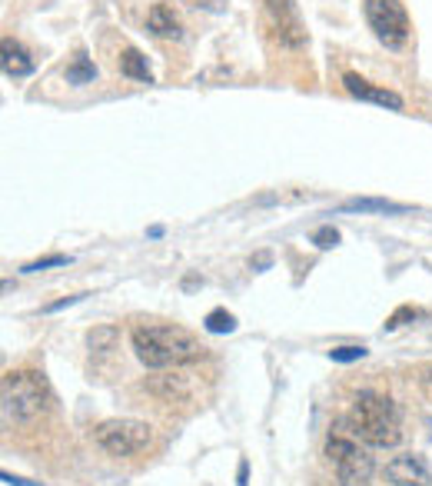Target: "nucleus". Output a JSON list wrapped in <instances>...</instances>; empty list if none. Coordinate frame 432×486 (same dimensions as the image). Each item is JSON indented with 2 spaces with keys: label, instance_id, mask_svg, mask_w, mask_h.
<instances>
[{
  "label": "nucleus",
  "instance_id": "4468645a",
  "mask_svg": "<svg viewBox=\"0 0 432 486\" xmlns=\"http://www.w3.org/2000/svg\"><path fill=\"white\" fill-rule=\"evenodd\" d=\"M120 70H123L127 77L140 80V84H150L153 80L150 67H147V57H143L137 47H127V50H123V57H120Z\"/></svg>",
  "mask_w": 432,
  "mask_h": 486
},
{
  "label": "nucleus",
  "instance_id": "7ed1b4c3",
  "mask_svg": "<svg viewBox=\"0 0 432 486\" xmlns=\"http://www.w3.org/2000/svg\"><path fill=\"white\" fill-rule=\"evenodd\" d=\"M50 390L37 370H11L0 383V403L7 423H33L47 410Z\"/></svg>",
  "mask_w": 432,
  "mask_h": 486
},
{
  "label": "nucleus",
  "instance_id": "1a4fd4ad",
  "mask_svg": "<svg viewBox=\"0 0 432 486\" xmlns=\"http://www.w3.org/2000/svg\"><path fill=\"white\" fill-rule=\"evenodd\" d=\"M343 87L353 94L356 100H366V104H379V107H389V111H402V97L392 94V90L373 87L369 80H363L359 74H343Z\"/></svg>",
  "mask_w": 432,
  "mask_h": 486
},
{
  "label": "nucleus",
  "instance_id": "f3484780",
  "mask_svg": "<svg viewBox=\"0 0 432 486\" xmlns=\"http://www.w3.org/2000/svg\"><path fill=\"white\" fill-rule=\"evenodd\" d=\"M203 327H206V333H233V330H237V317H233L230 310L216 307V310H210V313H206Z\"/></svg>",
  "mask_w": 432,
  "mask_h": 486
},
{
  "label": "nucleus",
  "instance_id": "39448f33",
  "mask_svg": "<svg viewBox=\"0 0 432 486\" xmlns=\"http://www.w3.org/2000/svg\"><path fill=\"white\" fill-rule=\"evenodd\" d=\"M94 440L110 456H133L150 446L153 430L143 420H104L94 430Z\"/></svg>",
  "mask_w": 432,
  "mask_h": 486
},
{
  "label": "nucleus",
  "instance_id": "20e7f679",
  "mask_svg": "<svg viewBox=\"0 0 432 486\" xmlns=\"http://www.w3.org/2000/svg\"><path fill=\"white\" fill-rule=\"evenodd\" d=\"M326 460L333 464V473L339 486H366L373 476V460L359 450L356 436L343 430H333L326 436Z\"/></svg>",
  "mask_w": 432,
  "mask_h": 486
},
{
  "label": "nucleus",
  "instance_id": "f03ea898",
  "mask_svg": "<svg viewBox=\"0 0 432 486\" xmlns=\"http://www.w3.org/2000/svg\"><path fill=\"white\" fill-rule=\"evenodd\" d=\"M349 427L353 436H359L369 446H396L402 440L400 410L389 397L376 390H359L349 407Z\"/></svg>",
  "mask_w": 432,
  "mask_h": 486
},
{
  "label": "nucleus",
  "instance_id": "dca6fc26",
  "mask_svg": "<svg viewBox=\"0 0 432 486\" xmlns=\"http://www.w3.org/2000/svg\"><path fill=\"white\" fill-rule=\"evenodd\" d=\"M94 80H97V67L80 50V54L74 57V64L67 67V84H76V87H80V84H94Z\"/></svg>",
  "mask_w": 432,
  "mask_h": 486
},
{
  "label": "nucleus",
  "instance_id": "6e6552de",
  "mask_svg": "<svg viewBox=\"0 0 432 486\" xmlns=\"http://www.w3.org/2000/svg\"><path fill=\"white\" fill-rule=\"evenodd\" d=\"M386 480L392 486H432V470L416 454L396 456L386 464Z\"/></svg>",
  "mask_w": 432,
  "mask_h": 486
},
{
  "label": "nucleus",
  "instance_id": "a878e982",
  "mask_svg": "<svg viewBox=\"0 0 432 486\" xmlns=\"http://www.w3.org/2000/svg\"><path fill=\"white\" fill-rule=\"evenodd\" d=\"M253 266H256V270H266V266H270V254H259L256 260H253Z\"/></svg>",
  "mask_w": 432,
  "mask_h": 486
},
{
  "label": "nucleus",
  "instance_id": "b1692460",
  "mask_svg": "<svg viewBox=\"0 0 432 486\" xmlns=\"http://www.w3.org/2000/svg\"><path fill=\"white\" fill-rule=\"evenodd\" d=\"M247 476H249L247 460H239V470H237V486H249V483H247Z\"/></svg>",
  "mask_w": 432,
  "mask_h": 486
},
{
  "label": "nucleus",
  "instance_id": "aec40b11",
  "mask_svg": "<svg viewBox=\"0 0 432 486\" xmlns=\"http://www.w3.org/2000/svg\"><path fill=\"white\" fill-rule=\"evenodd\" d=\"M310 243H316L320 250H333L336 243H339V230H336V227H320V230H313Z\"/></svg>",
  "mask_w": 432,
  "mask_h": 486
},
{
  "label": "nucleus",
  "instance_id": "393cba45",
  "mask_svg": "<svg viewBox=\"0 0 432 486\" xmlns=\"http://www.w3.org/2000/svg\"><path fill=\"white\" fill-rule=\"evenodd\" d=\"M419 383H422V390H426V393L432 397V366H429V370H422Z\"/></svg>",
  "mask_w": 432,
  "mask_h": 486
},
{
  "label": "nucleus",
  "instance_id": "a211bd4d",
  "mask_svg": "<svg viewBox=\"0 0 432 486\" xmlns=\"http://www.w3.org/2000/svg\"><path fill=\"white\" fill-rule=\"evenodd\" d=\"M67 264H74L70 256L64 254H50V256H40V260H33V264L23 266V274H40V270H50V266H67Z\"/></svg>",
  "mask_w": 432,
  "mask_h": 486
},
{
  "label": "nucleus",
  "instance_id": "4be33fe9",
  "mask_svg": "<svg viewBox=\"0 0 432 486\" xmlns=\"http://www.w3.org/2000/svg\"><path fill=\"white\" fill-rule=\"evenodd\" d=\"M86 293H76V297H64V300H57V303H47L43 307V313H60V310H67V307H74V303H80Z\"/></svg>",
  "mask_w": 432,
  "mask_h": 486
},
{
  "label": "nucleus",
  "instance_id": "9b49d317",
  "mask_svg": "<svg viewBox=\"0 0 432 486\" xmlns=\"http://www.w3.org/2000/svg\"><path fill=\"white\" fill-rule=\"evenodd\" d=\"M0 50H4V74H7V77H27V74H33V60L31 54L23 50L21 40L4 37V40H0Z\"/></svg>",
  "mask_w": 432,
  "mask_h": 486
},
{
  "label": "nucleus",
  "instance_id": "5701e85b",
  "mask_svg": "<svg viewBox=\"0 0 432 486\" xmlns=\"http://www.w3.org/2000/svg\"><path fill=\"white\" fill-rule=\"evenodd\" d=\"M4 483H11V486H43V483H33V480H23V476H14L4 470Z\"/></svg>",
  "mask_w": 432,
  "mask_h": 486
},
{
  "label": "nucleus",
  "instance_id": "ddd939ff",
  "mask_svg": "<svg viewBox=\"0 0 432 486\" xmlns=\"http://www.w3.org/2000/svg\"><path fill=\"white\" fill-rule=\"evenodd\" d=\"M343 213H410L406 203H392V200H379V197H356V200H346Z\"/></svg>",
  "mask_w": 432,
  "mask_h": 486
},
{
  "label": "nucleus",
  "instance_id": "9d476101",
  "mask_svg": "<svg viewBox=\"0 0 432 486\" xmlns=\"http://www.w3.org/2000/svg\"><path fill=\"white\" fill-rule=\"evenodd\" d=\"M147 31H150L153 37H163V40H176V37L184 33V27H180V17L173 14V7L153 4L150 14H147Z\"/></svg>",
  "mask_w": 432,
  "mask_h": 486
},
{
  "label": "nucleus",
  "instance_id": "2eb2a0df",
  "mask_svg": "<svg viewBox=\"0 0 432 486\" xmlns=\"http://www.w3.org/2000/svg\"><path fill=\"white\" fill-rule=\"evenodd\" d=\"M117 340H120L117 327H94L90 337H86V346H90L94 356H107L110 350H117Z\"/></svg>",
  "mask_w": 432,
  "mask_h": 486
},
{
  "label": "nucleus",
  "instance_id": "f8f14e48",
  "mask_svg": "<svg viewBox=\"0 0 432 486\" xmlns=\"http://www.w3.org/2000/svg\"><path fill=\"white\" fill-rule=\"evenodd\" d=\"M150 393H157L166 403H186L190 400V387H186L184 376H153Z\"/></svg>",
  "mask_w": 432,
  "mask_h": 486
},
{
  "label": "nucleus",
  "instance_id": "6ab92c4d",
  "mask_svg": "<svg viewBox=\"0 0 432 486\" xmlns=\"http://www.w3.org/2000/svg\"><path fill=\"white\" fill-rule=\"evenodd\" d=\"M363 356H366V346H336V350H329L333 364H356Z\"/></svg>",
  "mask_w": 432,
  "mask_h": 486
},
{
  "label": "nucleus",
  "instance_id": "f257e3e1",
  "mask_svg": "<svg viewBox=\"0 0 432 486\" xmlns=\"http://www.w3.org/2000/svg\"><path fill=\"white\" fill-rule=\"evenodd\" d=\"M130 340H133L137 360L150 370L196 364L206 354V346L194 333L184 327H170V323H140V327H133Z\"/></svg>",
  "mask_w": 432,
  "mask_h": 486
},
{
  "label": "nucleus",
  "instance_id": "0eeeda50",
  "mask_svg": "<svg viewBox=\"0 0 432 486\" xmlns=\"http://www.w3.org/2000/svg\"><path fill=\"white\" fill-rule=\"evenodd\" d=\"M266 17H270L273 37L283 47H290V50L306 47V27H302V17L292 0H266Z\"/></svg>",
  "mask_w": 432,
  "mask_h": 486
},
{
  "label": "nucleus",
  "instance_id": "412c9836",
  "mask_svg": "<svg viewBox=\"0 0 432 486\" xmlns=\"http://www.w3.org/2000/svg\"><path fill=\"white\" fill-rule=\"evenodd\" d=\"M416 317H419V310L400 307V310H396V313H392V317H389V320H386V330H396V327H402V323H406V320H416Z\"/></svg>",
  "mask_w": 432,
  "mask_h": 486
},
{
  "label": "nucleus",
  "instance_id": "423d86ee",
  "mask_svg": "<svg viewBox=\"0 0 432 486\" xmlns=\"http://www.w3.org/2000/svg\"><path fill=\"white\" fill-rule=\"evenodd\" d=\"M363 14L366 23L373 27L379 44H386L389 50H400L410 40V17L400 0H363Z\"/></svg>",
  "mask_w": 432,
  "mask_h": 486
}]
</instances>
